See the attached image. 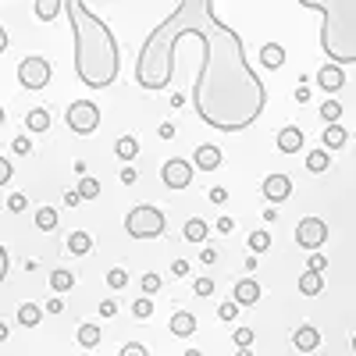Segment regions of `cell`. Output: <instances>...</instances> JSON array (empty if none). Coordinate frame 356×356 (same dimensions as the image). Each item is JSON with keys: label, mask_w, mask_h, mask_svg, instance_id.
<instances>
[{"label": "cell", "mask_w": 356, "mask_h": 356, "mask_svg": "<svg viewBox=\"0 0 356 356\" xmlns=\"http://www.w3.org/2000/svg\"><path fill=\"white\" fill-rule=\"evenodd\" d=\"M193 43L200 72L193 82V111L207 129L246 132L264 114L267 89L250 68L246 47L232 25L221 22L211 0H182L139 47L136 82L143 89H164L175 79V47Z\"/></svg>", "instance_id": "cell-1"}, {"label": "cell", "mask_w": 356, "mask_h": 356, "mask_svg": "<svg viewBox=\"0 0 356 356\" xmlns=\"http://www.w3.org/2000/svg\"><path fill=\"white\" fill-rule=\"evenodd\" d=\"M65 15L75 33V75L89 89H107L122 72V50H118L111 25L82 0H68Z\"/></svg>", "instance_id": "cell-2"}, {"label": "cell", "mask_w": 356, "mask_h": 356, "mask_svg": "<svg viewBox=\"0 0 356 356\" xmlns=\"http://www.w3.org/2000/svg\"><path fill=\"white\" fill-rule=\"evenodd\" d=\"M300 8L321 15V47L332 57V65H356V0H335V4L300 0Z\"/></svg>", "instance_id": "cell-3"}, {"label": "cell", "mask_w": 356, "mask_h": 356, "mask_svg": "<svg viewBox=\"0 0 356 356\" xmlns=\"http://www.w3.org/2000/svg\"><path fill=\"white\" fill-rule=\"evenodd\" d=\"M125 232L132 235V239H161V235L168 232V214L157 211V207H150V203H139L125 214Z\"/></svg>", "instance_id": "cell-4"}, {"label": "cell", "mask_w": 356, "mask_h": 356, "mask_svg": "<svg viewBox=\"0 0 356 356\" xmlns=\"http://www.w3.org/2000/svg\"><path fill=\"white\" fill-rule=\"evenodd\" d=\"M50 79H54V65L47 61V57L33 54V57H22L18 61V82H22V89H29V93L47 89Z\"/></svg>", "instance_id": "cell-5"}, {"label": "cell", "mask_w": 356, "mask_h": 356, "mask_svg": "<svg viewBox=\"0 0 356 356\" xmlns=\"http://www.w3.org/2000/svg\"><path fill=\"white\" fill-rule=\"evenodd\" d=\"M65 122L75 136H93L100 129V107L93 100H75L68 111H65Z\"/></svg>", "instance_id": "cell-6"}, {"label": "cell", "mask_w": 356, "mask_h": 356, "mask_svg": "<svg viewBox=\"0 0 356 356\" xmlns=\"http://www.w3.org/2000/svg\"><path fill=\"white\" fill-rule=\"evenodd\" d=\"M296 243H300L303 250H321L324 243H328V221L303 218L300 225H296Z\"/></svg>", "instance_id": "cell-7"}, {"label": "cell", "mask_w": 356, "mask_h": 356, "mask_svg": "<svg viewBox=\"0 0 356 356\" xmlns=\"http://www.w3.org/2000/svg\"><path fill=\"white\" fill-rule=\"evenodd\" d=\"M161 178H164L168 189H189L193 186V164L186 157H171V161H164Z\"/></svg>", "instance_id": "cell-8"}, {"label": "cell", "mask_w": 356, "mask_h": 356, "mask_svg": "<svg viewBox=\"0 0 356 356\" xmlns=\"http://www.w3.org/2000/svg\"><path fill=\"white\" fill-rule=\"evenodd\" d=\"M221 164H225V154L214 143H203V146L193 150V168H200V171H218Z\"/></svg>", "instance_id": "cell-9"}, {"label": "cell", "mask_w": 356, "mask_h": 356, "mask_svg": "<svg viewBox=\"0 0 356 356\" xmlns=\"http://www.w3.org/2000/svg\"><path fill=\"white\" fill-rule=\"evenodd\" d=\"M303 146H307V136H303L300 125H285V129H278V150H282V154H300Z\"/></svg>", "instance_id": "cell-10"}, {"label": "cell", "mask_w": 356, "mask_h": 356, "mask_svg": "<svg viewBox=\"0 0 356 356\" xmlns=\"http://www.w3.org/2000/svg\"><path fill=\"white\" fill-rule=\"evenodd\" d=\"M232 303H235V307H257V303H260V285H257L253 278L235 282V289H232Z\"/></svg>", "instance_id": "cell-11"}, {"label": "cell", "mask_w": 356, "mask_h": 356, "mask_svg": "<svg viewBox=\"0 0 356 356\" xmlns=\"http://www.w3.org/2000/svg\"><path fill=\"white\" fill-rule=\"evenodd\" d=\"M289 193H292L289 175H267V178H264V196L271 200V203H285Z\"/></svg>", "instance_id": "cell-12"}, {"label": "cell", "mask_w": 356, "mask_h": 356, "mask_svg": "<svg viewBox=\"0 0 356 356\" xmlns=\"http://www.w3.org/2000/svg\"><path fill=\"white\" fill-rule=\"evenodd\" d=\"M317 86L324 89V93H339V89L346 86V72H342L339 65H324V68L317 72Z\"/></svg>", "instance_id": "cell-13"}, {"label": "cell", "mask_w": 356, "mask_h": 356, "mask_svg": "<svg viewBox=\"0 0 356 356\" xmlns=\"http://www.w3.org/2000/svg\"><path fill=\"white\" fill-rule=\"evenodd\" d=\"M292 346L300 349V353H314V349L321 346V332L314 328V324H303V328H296V335H292Z\"/></svg>", "instance_id": "cell-14"}, {"label": "cell", "mask_w": 356, "mask_h": 356, "mask_svg": "<svg viewBox=\"0 0 356 356\" xmlns=\"http://www.w3.org/2000/svg\"><path fill=\"white\" fill-rule=\"evenodd\" d=\"M168 328H171V335H178V339H189V335L200 328V321H196L189 310H178V314L171 317V324H168Z\"/></svg>", "instance_id": "cell-15"}, {"label": "cell", "mask_w": 356, "mask_h": 356, "mask_svg": "<svg viewBox=\"0 0 356 356\" xmlns=\"http://www.w3.org/2000/svg\"><path fill=\"white\" fill-rule=\"evenodd\" d=\"M100 339H104V332L97 328L93 321H86V324H79V332H75V342H79L82 349H97V346H100Z\"/></svg>", "instance_id": "cell-16"}, {"label": "cell", "mask_w": 356, "mask_h": 356, "mask_svg": "<svg viewBox=\"0 0 356 356\" xmlns=\"http://www.w3.org/2000/svg\"><path fill=\"white\" fill-rule=\"evenodd\" d=\"M260 65L264 68H282L285 65V47L282 43H264L260 47Z\"/></svg>", "instance_id": "cell-17"}, {"label": "cell", "mask_w": 356, "mask_h": 356, "mask_svg": "<svg viewBox=\"0 0 356 356\" xmlns=\"http://www.w3.org/2000/svg\"><path fill=\"white\" fill-rule=\"evenodd\" d=\"M25 129L36 132V136L47 132V129H50V111H47V107H33V111L25 114Z\"/></svg>", "instance_id": "cell-18"}, {"label": "cell", "mask_w": 356, "mask_h": 356, "mask_svg": "<svg viewBox=\"0 0 356 356\" xmlns=\"http://www.w3.org/2000/svg\"><path fill=\"white\" fill-rule=\"evenodd\" d=\"M296 285H300V292H303V296H310V300H314V296H321V289H324V278H321L317 271H303Z\"/></svg>", "instance_id": "cell-19"}, {"label": "cell", "mask_w": 356, "mask_h": 356, "mask_svg": "<svg viewBox=\"0 0 356 356\" xmlns=\"http://www.w3.org/2000/svg\"><path fill=\"white\" fill-rule=\"evenodd\" d=\"M40 321H43V307H36V303H22L18 307V324L22 328H36Z\"/></svg>", "instance_id": "cell-20"}, {"label": "cell", "mask_w": 356, "mask_h": 356, "mask_svg": "<svg viewBox=\"0 0 356 356\" xmlns=\"http://www.w3.org/2000/svg\"><path fill=\"white\" fill-rule=\"evenodd\" d=\"M114 154L122 157L125 164H129V161H136V154H139V139H136V136H122V139L114 143Z\"/></svg>", "instance_id": "cell-21"}, {"label": "cell", "mask_w": 356, "mask_h": 356, "mask_svg": "<svg viewBox=\"0 0 356 356\" xmlns=\"http://www.w3.org/2000/svg\"><path fill=\"white\" fill-rule=\"evenodd\" d=\"M346 139H349V132L342 125H328L324 129V150H342Z\"/></svg>", "instance_id": "cell-22"}, {"label": "cell", "mask_w": 356, "mask_h": 356, "mask_svg": "<svg viewBox=\"0 0 356 356\" xmlns=\"http://www.w3.org/2000/svg\"><path fill=\"white\" fill-rule=\"evenodd\" d=\"M182 235H186V243H207V221L203 218H189Z\"/></svg>", "instance_id": "cell-23"}, {"label": "cell", "mask_w": 356, "mask_h": 356, "mask_svg": "<svg viewBox=\"0 0 356 356\" xmlns=\"http://www.w3.org/2000/svg\"><path fill=\"white\" fill-rule=\"evenodd\" d=\"M50 289L54 292H72L75 289V275L65 271V267H57V271H50Z\"/></svg>", "instance_id": "cell-24"}, {"label": "cell", "mask_w": 356, "mask_h": 356, "mask_svg": "<svg viewBox=\"0 0 356 356\" xmlns=\"http://www.w3.org/2000/svg\"><path fill=\"white\" fill-rule=\"evenodd\" d=\"M328 168H332V154L328 150H310L307 154V171L321 175V171H328Z\"/></svg>", "instance_id": "cell-25"}, {"label": "cell", "mask_w": 356, "mask_h": 356, "mask_svg": "<svg viewBox=\"0 0 356 356\" xmlns=\"http://www.w3.org/2000/svg\"><path fill=\"white\" fill-rule=\"evenodd\" d=\"M100 189H104V186L97 182L93 175H82V178H79V189H75V193H79V200H97V196H100Z\"/></svg>", "instance_id": "cell-26"}, {"label": "cell", "mask_w": 356, "mask_h": 356, "mask_svg": "<svg viewBox=\"0 0 356 356\" xmlns=\"http://www.w3.org/2000/svg\"><path fill=\"white\" fill-rule=\"evenodd\" d=\"M57 11H65L61 0H36V18H40V22H54Z\"/></svg>", "instance_id": "cell-27"}, {"label": "cell", "mask_w": 356, "mask_h": 356, "mask_svg": "<svg viewBox=\"0 0 356 356\" xmlns=\"http://www.w3.org/2000/svg\"><path fill=\"white\" fill-rule=\"evenodd\" d=\"M89 250H93V239H89L86 232H72V235H68V253L82 257V253H89Z\"/></svg>", "instance_id": "cell-28"}, {"label": "cell", "mask_w": 356, "mask_h": 356, "mask_svg": "<svg viewBox=\"0 0 356 356\" xmlns=\"http://www.w3.org/2000/svg\"><path fill=\"white\" fill-rule=\"evenodd\" d=\"M36 228L40 232H54L57 228V211H54V207H40V211H36Z\"/></svg>", "instance_id": "cell-29"}, {"label": "cell", "mask_w": 356, "mask_h": 356, "mask_svg": "<svg viewBox=\"0 0 356 356\" xmlns=\"http://www.w3.org/2000/svg\"><path fill=\"white\" fill-rule=\"evenodd\" d=\"M125 285H129V271H125V267H111V271H107V289L122 292Z\"/></svg>", "instance_id": "cell-30"}, {"label": "cell", "mask_w": 356, "mask_h": 356, "mask_svg": "<svg viewBox=\"0 0 356 356\" xmlns=\"http://www.w3.org/2000/svg\"><path fill=\"white\" fill-rule=\"evenodd\" d=\"M161 285H164V278H161L157 271H150V275H143V278H139L143 296H157V292H161Z\"/></svg>", "instance_id": "cell-31"}, {"label": "cell", "mask_w": 356, "mask_h": 356, "mask_svg": "<svg viewBox=\"0 0 356 356\" xmlns=\"http://www.w3.org/2000/svg\"><path fill=\"white\" fill-rule=\"evenodd\" d=\"M321 118H324L328 125H339V118H342V104H339V100H324V104H321Z\"/></svg>", "instance_id": "cell-32"}, {"label": "cell", "mask_w": 356, "mask_h": 356, "mask_svg": "<svg viewBox=\"0 0 356 356\" xmlns=\"http://www.w3.org/2000/svg\"><path fill=\"white\" fill-rule=\"evenodd\" d=\"M246 243H250V253H267V250H271V235H267V232L260 228V232H253V235H250Z\"/></svg>", "instance_id": "cell-33"}, {"label": "cell", "mask_w": 356, "mask_h": 356, "mask_svg": "<svg viewBox=\"0 0 356 356\" xmlns=\"http://www.w3.org/2000/svg\"><path fill=\"white\" fill-rule=\"evenodd\" d=\"M132 317H139V321H150V317H154V300H150V296L132 300Z\"/></svg>", "instance_id": "cell-34"}, {"label": "cell", "mask_w": 356, "mask_h": 356, "mask_svg": "<svg viewBox=\"0 0 356 356\" xmlns=\"http://www.w3.org/2000/svg\"><path fill=\"white\" fill-rule=\"evenodd\" d=\"M8 211H11V214L29 211V196H25V193H11V196H8Z\"/></svg>", "instance_id": "cell-35"}, {"label": "cell", "mask_w": 356, "mask_h": 356, "mask_svg": "<svg viewBox=\"0 0 356 356\" xmlns=\"http://www.w3.org/2000/svg\"><path fill=\"white\" fill-rule=\"evenodd\" d=\"M253 339H257L253 328H235V346L239 349H253Z\"/></svg>", "instance_id": "cell-36"}, {"label": "cell", "mask_w": 356, "mask_h": 356, "mask_svg": "<svg viewBox=\"0 0 356 356\" xmlns=\"http://www.w3.org/2000/svg\"><path fill=\"white\" fill-rule=\"evenodd\" d=\"M214 289H218V285H214V278H207V275L193 282V292H196V296H214Z\"/></svg>", "instance_id": "cell-37"}, {"label": "cell", "mask_w": 356, "mask_h": 356, "mask_svg": "<svg viewBox=\"0 0 356 356\" xmlns=\"http://www.w3.org/2000/svg\"><path fill=\"white\" fill-rule=\"evenodd\" d=\"M218 317H221V321H235V317H239V307H235L232 300H221V307H218Z\"/></svg>", "instance_id": "cell-38"}, {"label": "cell", "mask_w": 356, "mask_h": 356, "mask_svg": "<svg viewBox=\"0 0 356 356\" xmlns=\"http://www.w3.org/2000/svg\"><path fill=\"white\" fill-rule=\"evenodd\" d=\"M11 150H15L18 157H29V154H33V143H29V136H18V139L11 143Z\"/></svg>", "instance_id": "cell-39"}, {"label": "cell", "mask_w": 356, "mask_h": 356, "mask_svg": "<svg viewBox=\"0 0 356 356\" xmlns=\"http://www.w3.org/2000/svg\"><path fill=\"white\" fill-rule=\"evenodd\" d=\"M11 178H15V164L8 157H0V186H8Z\"/></svg>", "instance_id": "cell-40"}, {"label": "cell", "mask_w": 356, "mask_h": 356, "mask_svg": "<svg viewBox=\"0 0 356 356\" xmlns=\"http://www.w3.org/2000/svg\"><path fill=\"white\" fill-rule=\"evenodd\" d=\"M189 271H193L189 260H175V264H171V275H175V278H186Z\"/></svg>", "instance_id": "cell-41"}, {"label": "cell", "mask_w": 356, "mask_h": 356, "mask_svg": "<svg viewBox=\"0 0 356 356\" xmlns=\"http://www.w3.org/2000/svg\"><path fill=\"white\" fill-rule=\"evenodd\" d=\"M122 356H150V353H146V346H139V342H129V346H122Z\"/></svg>", "instance_id": "cell-42"}, {"label": "cell", "mask_w": 356, "mask_h": 356, "mask_svg": "<svg viewBox=\"0 0 356 356\" xmlns=\"http://www.w3.org/2000/svg\"><path fill=\"white\" fill-rule=\"evenodd\" d=\"M211 203L225 207V203H228V189H225V186H214V189H211Z\"/></svg>", "instance_id": "cell-43"}, {"label": "cell", "mask_w": 356, "mask_h": 356, "mask_svg": "<svg viewBox=\"0 0 356 356\" xmlns=\"http://www.w3.org/2000/svg\"><path fill=\"white\" fill-rule=\"evenodd\" d=\"M324 267H328V260H324L321 253H314V257H310V264H307V271H317V275H321Z\"/></svg>", "instance_id": "cell-44"}, {"label": "cell", "mask_w": 356, "mask_h": 356, "mask_svg": "<svg viewBox=\"0 0 356 356\" xmlns=\"http://www.w3.org/2000/svg\"><path fill=\"white\" fill-rule=\"evenodd\" d=\"M200 264H207V267H211V264H218V250H214V246H203V253H200Z\"/></svg>", "instance_id": "cell-45"}, {"label": "cell", "mask_w": 356, "mask_h": 356, "mask_svg": "<svg viewBox=\"0 0 356 356\" xmlns=\"http://www.w3.org/2000/svg\"><path fill=\"white\" fill-rule=\"evenodd\" d=\"M214 228H218L221 235H228V232H235V221H232V218H218V225H214Z\"/></svg>", "instance_id": "cell-46"}, {"label": "cell", "mask_w": 356, "mask_h": 356, "mask_svg": "<svg viewBox=\"0 0 356 356\" xmlns=\"http://www.w3.org/2000/svg\"><path fill=\"white\" fill-rule=\"evenodd\" d=\"M65 310V300H47V307H43V314H61Z\"/></svg>", "instance_id": "cell-47"}, {"label": "cell", "mask_w": 356, "mask_h": 356, "mask_svg": "<svg viewBox=\"0 0 356 356\" xmlns=\"http://www.w3.org/2000/svg\"><path fill=\"white\" fill-rule=\"evenodd\" d=\"M307 100H310V86L300 82V89H296V104H307Z\"/></svg>", "instance_id": "cell-48"}, {"label": "cell", "mask_w": 356, "mask_h": 356, "mask_svg": "<svg viewBox=\"0 0 356 356\" xmlns=\"http://www.w3.org/2000/svg\"><path fill=\"white\" fill-rule=\"evenodd\" d=\"M4 278H8V250L0 246V285H4Z\"/></svg>", "instance_id": "cell-49"}, {"label": "cell", "mask_w": 356, "mask_h": 356, "mask_svg": "<svg viewBox=\"0 0 356 356\" xmlns=\"http://www.w3.org/2000/svg\"><path fill=\"white\" fill-rule=\"evenodd\" d=\"M100 314H104V317H114V314H118V303H114V300H104V303H100Z\"/></svg>", "instance_id": "cell-50"}, {"label": "cell", "mask_w": 356, "mask_h": 356, "mask_svg": "<svg viewBox=\"0 0 356 356\" xmlns=\"http://www.w3.org/2000/svg\"><path fill=\"white\" fill-rule=\"evenodd\" d=\"M136 178H139L136 168H125V171H122V182H125V186H136Z\"/></svg>", "instance_id": "cell-51"}, {"label": "cell", "mask_w": 356, "mask_h": 356, "mask_svg": "<svg viewBox=\"0 0 356 356\" xmlns=\"http://www.w3.org/2000/svg\"><path fill=\"white\" fill-rule=\"evenodd\" d=\"M157 132H161V139H175V125H168V122H164Z\"/></svg>", "instance_id": "cell-52"}, {"label": "cell", "mask_w": 356, "mask_h": 356, "mask_svg": "<svg viewBox=\"0 0 356 356\" xmlns=\"http://www.w3.org/2000/svg\"><path fill=\"white\" fill-rule=\"evenodd\" d=\"M65 203H68V207H79L82 200H79V193H75V189H68V193H65Z\"/></svg>", "instance_id": "cell-53"}, {"label": "cell", "mask_w": 356, "mask_h": 356, "mask_svg": "<svg viewBox=\"0 0 356 356\" xmlns=\"http://www.w3.org/2000/svg\"><path fill=\"white\" fill-rule=\"evenodd\" d=\"M11 43H8V33H4V25H0V54H4Z\"/></svg>", "instance_id": "cell-54"}, {"label": "cell", "mask_w": 356, "mask_h": 356, "mask_svg": "<svg viewBox=\"0 0 356 356\" xmlns=\"http://www.w3.org/2000/svg\"><path fill=\"white\" fill-rule=\"evenodd\" d=\"M8 332H11V328H8V324H4V321H0V342H4V339H8Z\"/></svg>", "instance_id": "cell-55"}, {"label": "cell", "mask_w": 356, "mask_h": 356, "mask_svg": "<svg viewBox=\"0 0 356 356\" xmlns=\"http://www.w3.org/2000/svg\"><path fill=\"white\" fill-rule=\"evenodd\" d=\"M182 356H203V353H200V349H186Z\"/></svg>", "instance_id": "cell-56"}, {"label": "cell", "mask_w": 356, "mask_h": 356, "mask_svg": "<svg viewBox=\"0 0 356 356\" xmlns=\"http://www.w3.org/2000/svg\"><path fill=\"white\" fill-rule=\"evenodd\" d=\"M235 356H253V353H250V349H239V353H235Z\"/></svg>", "instance_id": "cell-57"}, {"label": "cell", "mask_w": 356, "mask_h": 356, "mask_svg": "<svg viewBox=\"0 0 356 356\" xmlns=\"http://www.w3.org/2000/svg\"><path fill=\"white\" fill-rule=\"evenodd\" d=\"M0 125H4V107H0Z\"/></svg>", "instance_id": "cell-58"}]
</instances>
